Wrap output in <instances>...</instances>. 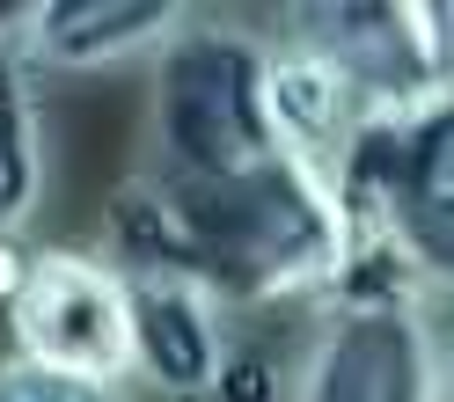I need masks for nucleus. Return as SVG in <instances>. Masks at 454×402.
Listing matches in <instances>:
<instances>
[{
	"mask_svg": "<svg viewBox=\"0 0 454 402\" xmlns=\"http://www.w3.org/2000/svg\"><path fill=\"white\" fill-rule=\"evenodd\" d=\"M176 205L191 220V256L198 285L227 307H286V300H323L359 227L345 220L323 168L271 154L227 183H176Z\"/></svg>",
	"mask_w": 454,
	"mask_h": 402,
	"instance_id": "obj_1",
	"label": "nucleus"
},
{
	"mask_svg": "<svg viewBox=\"0 0 454 402\" xmlns=\"http://www.w3.org/2000/svg\"><path fill=\"white\" fill-rule=\"evenodd\" d=\"M271 37L242 15H184L147 59V168L176 183H227L278 154L264 110Z\"/></svg>",
	"mask_w": 454,
	"mask_h": 402,
	"instance_id": "obj_2",
	"label": "nucleus"
},
{
	"mask_svg": "<svg viewBox=\"0 0 454 402\" xmlns=\"http://www.w3.org/2000/svg\"><path fill=\"white\" fill-rule=\"evenodd\" d=\"M22 359L96 388L132 381V285L103 249H37L30 285L8 307Z\"/></svg>",
	"mask_w": 454,
	"mask_h": 402,
	"instance_id": "obj_3",
	"label": "nucleus"
},
{
	"mask_svg": "<svg viewBox=\"0 0 454 402\" xmlns=\"http://www.w3.org/2000/svg\"><path fill=\"white\" fill-rule=\"evenodd\" d=\"M286 402H447L433 314L425 307L323 314L294 366Z\"/></svg>",
	"mask_w": 454,
	"mask_h": 402,
	"instance_id": "obj_4",
	"label": "nucleus"
},
{
	"mask_svg": "<svg viewBox=\"0 0 454 402\" xmlns=\"http://www.w3.org/2000/svg\"><path fill=\"white\" fill-rule=\"evenodd\" d=\"M278 37L316 51V59L352 89L366 118H403L425 96H440L433 59L418 37V0H345V8H286Z\"/></svg>",
	"mask_w": 454,
	"mask_h": 402,
	"instance_id": "obj_5",
	"label": "nucleus"
},
{
	"mask_svg": "<svg viewBox=\"0 0 454 402\" xmlns=\"http://www.w3.org/2000/svg\"><path fill=\"white\" fill-rule=\"evenodd\" d=\"M374 235H388L411 256L425 293H454V89L395 118Z\"/></svg>",
	"mask_w": 454,
	"mask_h": 402,
	"instance_id": "obj_6",
	"label": "nucleus"
},
{
	"mask_svg": "<svg viewBox=\"0 0 454 402\" xmlns=\"http://www.w3.org/2000/svg\"><path fill=\"white\" fill-rule=\"evenodd\" d=\"M132 285V381L168 402H213V381L235 352V314L191 278H125Z\"/></svg>",
	"mask_w": 454,
	"mask_h": 402,
	"instance_id": "obj_7",
	"label": "nucleus"
},
{
	"mask_svg": "<svg viewBox=\"0 0 454 402\" xmlns=\"http://www.w3.org/2000/svg\"><path fill=\"white\" fill-rule=\"evenodd\" d=\"M184 15L191 8H161V0H30L15 22V51L30 73H103L154 59Z\"/></svg>",
	"mask_w": 454,
	"mask_h": 402,
	"instance_id": "obj_8",
	"label": "nucleus"
},
{
	"mask_svg": "<svg viewBox=\"0 0 454 402\" xmlns=\"http://www.w3.org/2000/svg\"><path fill=\"white\" fill-rule=\"evenodd\" d=\"M264 110H271V139L286 161H308V168H330L337 147L352 139V125L366 110L352 103V89L337 81L316 51H301L278 37L271 44V73H264Z\"/></svg>",
	"mask_w": 454,
	"mask_h": 402,
	"instance_id": "obj_9",
	"label": "nucleus"
},
{
	"mask_svg": "<svg viewBox=\"0 0 454 402\" xmlns=\"http://www.w3.org/2000/svg\"><path fill=\"white\" fill-rule=\"evenodd\" d=\"M103 256L125 278H191L198 285V256H191V220L176 205L168 176L139 168L110 190L103 205Z\"/></svg>",
	"mask_w": 454,
	"mask_h": 402,
	"instance_id": "obj_10",
	"label": "nucleus"
},
{
	"mask_svg": "<svg viewBox=\"0 0 454 402\" xmlns=\"http://www.w3.org/2000/svg\"><path fill=\"white\" fill-rule=\"evenodd\" d=\"M44 190H51V139H44L37 73L22 66L15 37H0V242L30 235Z\"/></svg>",
	"mask_w": 454,
	"mask_h": 402,
	"instance_id": "obj_11",
	"label": "nucleus"
},
{
	"mask_svg": "<svg viewBox=\"0 0 454 402\" xmlns=\"http://www.w3.org/2000/svg\"><path fill=\"white\" fill-rule=\"evenodd\" d=\"M0 402H125V388H96V381H74V373H51L8 352L0 359Z\"/></svg>",
	"mask_w": 454,
	"mask_h": 402,
	"instance_id": "obj_12",
	"label": "nucleus"
},
{
	"mask_svg": "<svg viewBox=\"0 0 454 402\" xmlns=\"http://www.w3.org/2000/svg\"><path fill=\"white\" fill-rule=\"evenodd\" d=\"M286 395H294V381L278 373V359L235 336V352H227L220 381H213V402H286Z\"/></svg>",
	"mask_w": 454,
	"mask_h": 402,
	"instance_id": "obj_13",
	"label": "nucleus"
},
{
	"mask_svg": "<svg viewBox=\"0 0 454 402\" xmlns=\"http://www.w3.org/2000/svg\"><path fill=\"white\" fill-rule=\"evenodd\" d=\"M418 37H425V59H433V81L454 89V0H418Z\"/></svg>",
	"mask_w": 454,
	"mask_h": 402,
	"instance_id": "obj_14",
	"label": "nucleus"
},
{
	"mask_svg": "<svg viewBox=\"0 0 454 402\" xmlns=\"http://www.w3.org/2000/svg\"><path fill=\"white\" fill-rule=\"evenodd\" d=\"M30 264H37V249L30 242H0V307H15L22 300V285H30Z\"/></svg>",
	"mask_w": 454,
	"mask_h": 402,
	"instance_id": "obj_15",
	"label": "nucleus"
},
{
	"mask_svg": "<svg viewBox=\"0 0 454 402\" xmlns=\"http://www.w3.org/2000/svg\"><path fill=\"white\" fill-rule=\"evenodd\" d=\"M440 395L454 402V336H440Z\"/></svg>",
	"mask_w": 454,
	"mask_h": 402,
	"instance_id": "obj_16",
	"label": "nucleus"
}]
</instances>
